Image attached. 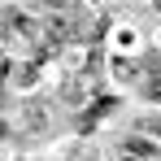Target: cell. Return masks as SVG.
I'll use <instances>...</instances> for the list:
<instances>
[{"instance_id":"1","label":"cell","mask_w":161,"mask_h":161,"mask_svg":"<svg viewBox=\"0 0 161 161\" xmlns=\"http://www.w3.org/2000/svg\"><path fill=\"white\" fill-rule=\"evenodd\" d=\"M122 157L126 161H161V148L144 135H131V139H122Z\"/></svg>"},{"instance_id":"2","label":"cell","mask_w":161,"mask_h":161,"mask_svg":"<svg viewBox=\"0 0 161 161\" xmlns=\"http://www.w3.org/2000/svg\"><path fill=\"white\" fill-rule=\"evenodd\" d=\"M26 126H31V131H44V126H48V109H44V100H26Z\"/></svg>"},{"instance_id":"3","label":"cell","mask_w":161,"mask_h":161,"mask_svg":"<svg viewBox=\"0 0 161 161\" xmlns=\"http://www.w3.org/2000/svg\"><path fill=\"white\" fill-rule=\"evenodd\" d=\"M4 135H9V126H4V118H0V139H4Z\"/></svg>"},{"instance_id":"4","label":"cell","mask_w":161,"mask_h":161,"mask_svg":"<svg viewBox=\"0 0 161 161\" xmlns=\"http://www.w3.org/2000/svg\"><path fill=\"white\" fill-rule=\"evenodd\" d=\"M153 4H157V9H161V0H153Z\"/></svg>"}]
</instances>
